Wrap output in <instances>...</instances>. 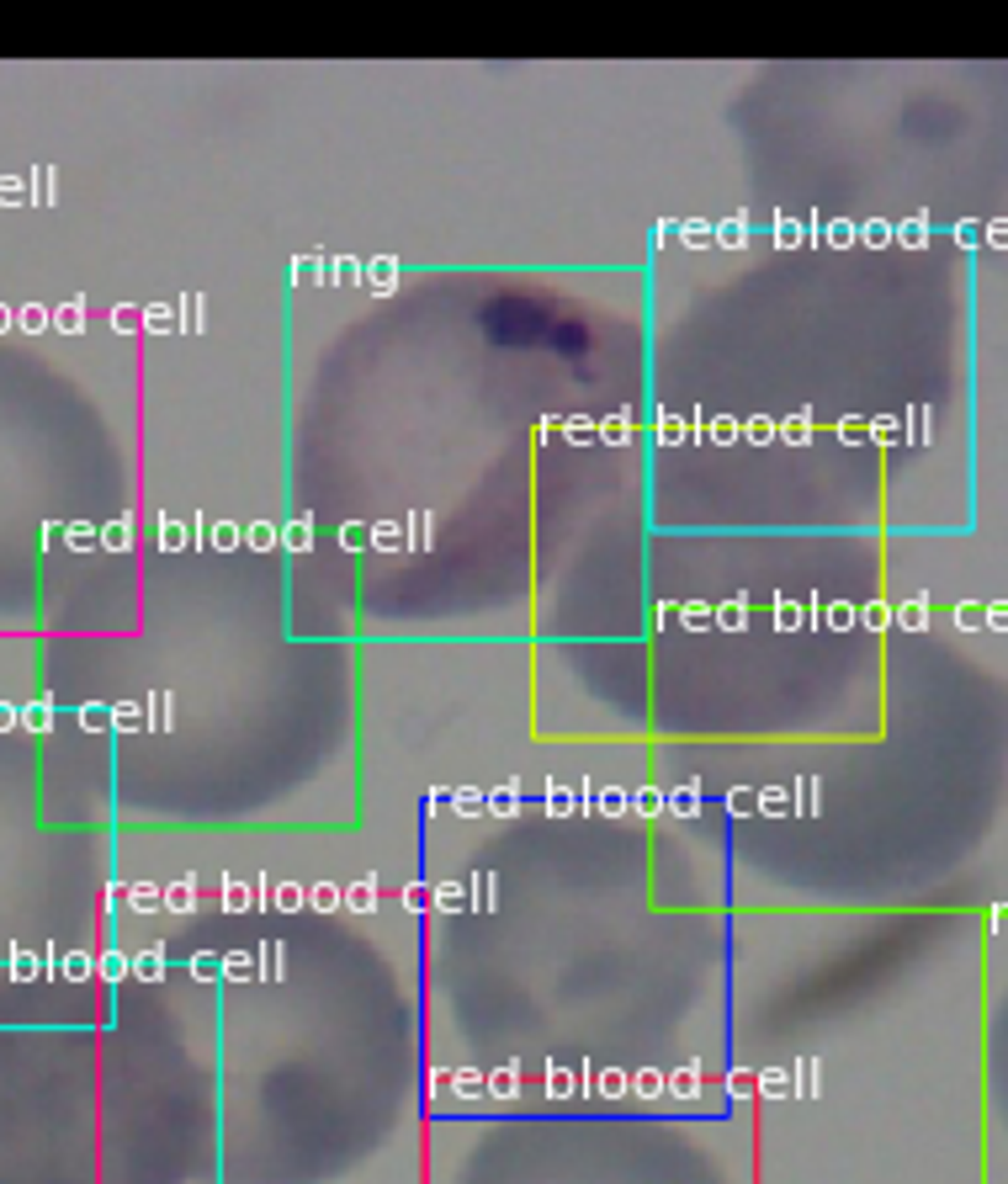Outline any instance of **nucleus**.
<instances>
[{
    "label": "nucleus",
    "instance_id": "obj_33",
    "mask_svg": "<svg viewBox=\"0 0 1008 1184\" xmlns=\"http://www.w3.org/2000/svg\"><path fill=\"white\" fill-rule=\"evenodd\" d=\"M982 627L1004 632V627H1008V600H987V605H982Z\"/></svg>",
    "mask_w": 1008,
    "mask_h": 1184
},
{
    "label": "nucleus",
    "instance_id": "obj_28",
    "mask_svg": "<svg viewBox=\"0 0 1008 1184\" xmlns=\"http://www.w3.org/2000/svg\"><path fill=\"white\" fill-rule=\"evenodd\" d=\"M244 542H250V552H271V547H276V526H271V521H255V526L244 532Z\"/></svg>",
    "mask_w": 1008,
    "mask_h": 1184
},
{
    "label": "nucleus",
    "instance_id": "obj_1",
    "mask_svg": "<svg viewBox=\"0 0 1008 1184\" xmlns=\"http://www.w3.org/2000/svg\"><path fill=\"white\" fill-rule=\"evenodd\" d=\"M399 271H404V261H399V255H377V261H366V266H361V282H372V293L388 297V293H399Z\"/></svg>",
    "mask_w": 1008,
    "mask_h": 1184
},
{
    "label": "nucleus",
    "instance_id": "obj_25",
    "mask_svg": "<svg viewBox=\"0 0 1008 1184\" xmlns=\"http://www.w3.org/2000/svg\"><path fill=\"white\" fill-rule=\"evenodd\" d=\"M802 239H807V229H802V224H796V218H785V213H780V218H775V244H780V250H796V244H802Z\"/></svg>",
    "mask_w": 1008,
    "mask_h": 1184
},
{
    "label": "nucleus",
    "instance_id": "obj_13",
    "mask_svg": "<svg viewBox=\"0 0 1008 1184\" xmlns=\"http://www.w3.org/2000/svg\"><path fill=\"white\" fill-rule=\"evenodd\" d=\"M483 808H488V791H478V786H457L451 791V813L457 818H483Z\"/></svg>",
    "mask_w": 1008,
    "mask_h": 1184
},
{
    "label": "nucleus",
    "instance_id": "obj_2",
    "mask_svg": "<svg viewBox=\"0 0 1008 1184\" xmlns=\"http://www.w3.org/2000/svg\"><path fill=\"white\" fill-rule=\"evenodd\" d=\"M891 627H902V632H924L929 627V595H907L902 605H891Z\"/></svg>",
    "mask_w": 1008,
    "mask_h": 1184
},
{
    "label": "nucleus",
    "instance_id": "obj_26",
    "mask_svg": "<svg viewBox=\"0 0 1008 1184\" xmlns=\"http://www.w3.org/2000/svg\"><path fill=\"white\" fill-rule=\"evenodd\" d=\"M712 239L716 244H727V250H738V244L749 239V224H743V218H727V224H716L712 229Z\"/></svg>",
    "mask_w": 1008,
    "mask_h": 1184
},
{
    "label": "nucleus",
    "instance_id": "obj_16",
    "mask_svg": "<svg viewBox=\"0 0 1008 1184\" xmlns=\"http://www.w3.org/2000/svg\"><path fill=\"white\" fill-rule=\"evenodd\" d=\"M594 813H600V818H627V813H632V791H621V786H610V791H600V802H594Z\"/></svg>",
    "mask_w": 1008,
    "mask_h": 1184
},
{
    "label": "nucleus",
    "instance_id": "obj_37",
    "mask_svg": "<svg viewBox=\"0 0 1008 1184\" xmlns=\"http://www.w3.org/2000/svg\"><path fill=\"white\" fill-rule=\"evenodd\" d=\"M955 239H960L966 250H977V244H982V224H977V218H960V224H955Z\"/></svg>",
    "mask_w": 1008,
    "mask_h": 1184
},
{
    "label": "nucleus",
    "instance_id": "obj_19",
    "mask_svg": "<svg viewBox=\"0 0 1008 1184\" xmlns=\"http://www.w3.org/2000/svg\"><path fill=\"white\" fill-rule=\"evenodd\" d=\"M855 622H865L871 632H887L891 627V600H865V605L855 611Z\"/></svg>",
    "mask_w": 1008,
    "mask_h": 1184
},
{
    "label": "nucleus",
    "instance_id": "obj_50",
    "mask_svg": "<svg viewBox=\"0 0 1008 1184\" xmlns=\"http://www.w3.org/2000/svg\"><path fill=\"white\" fill-rule=\"evenodd\" d=\"M5 330H16V308H5V303H0V335H5Z\"/></svg>",
    "mask_w": 1008,
    "mask_h": 1184
},
{
    "label": "nucleus",
    "instance_id": "obj_30",
    "mask_svg": "<svg viewBox=\"0 0 1008 1184\" xmlns=\"http://www.w3.org/2000/svg\"><path fill=\"white\" fill-rule=\"evenodd\" d=\"M743 436H749L754 446H770V441H775V420L770 415H754L749 425H743Z\"/></svg>",
    "mask_w": 1008,
    "mask_h": 1184
},
{
    "label": "nucleus",
    "instance_id": "obj_35",
    "mask_svg": "<svg viewBox=\"0 0 1008 1184\" xmlns=\"http://www.w3.org/2000/svg\"><path fill=\"white\" fill-rule=\"evenodd\" d=\"M982 244L1004 250V244H1008V218H993V224H982Z\"/></svg>",
    "mask_w": 1008,
    "mask_h": 1184
},
{
    "label": "nucleus",
    "instance_id": "obj_9",
    "mask_svg": "<svg viewBox=\"0 0 1008 1184\" xmlns=\"http://www.w3.org/2000/svg\"><path fill=\"white\" fill-rule=\"evenodd\" d=\"M276 542L287 547V552H308L313 547V510H302V516H293L282 532H276Z\"/></svg>",
    "mask_w": 1008,
    "mask_h": 1184
},
{
    "label": "nucleus",
    "instance_id": "obj_21",
    "mask_svg": "<svg viewBox=\"0 0 1008 1184\" xmlns=\"http://www.w3.org/2000/svg\"><path fill=\"white\" fill-rule=\"evenodd\" d=\"M16 330H22V335H43V330H48V308H43V303H22V308H16Z\"/></svg>",
    "mask_w": 1008,
    "mask_h": 1184
},
{
    "label": "nucleus",
    "instance_id": "obj_15",
    "mask_svg": "<svg viewBox=\"0 0 1008 1184\" xmlns=\"http://www.w3.org/2000/svg\"><path fill=\"white\" fill-rule=\"evenodd\" d=\"M722 813L727 818H754V786H727L722 791Z\"/></svg>",
    "mask_w": 1008,
    "mask_h": 1184
},
{
    "label": "nucleus",
    "instance_id": "obj_14",
    "mask_svg": "<svg viewBox=\"0 0 1008 1184\" xmlns=\"http://www.w3.org/2000/svg\"><path fill=\"white\" fill-rule=\"evenodd\" d=\"M865 441H876V446H891V441H902V415H876V420H865Z\"/></svg>",
    "mask_w": 1008,
    "mask_h": 1184
},
{
    "label": "nucleus",
    "instance_id": "obj_23",
    "mask_svg": "<svg viewBox=\"0 0 1008 1184\" xmlns=\"http://www.w3.org/2000/svg\"><path fill=\"white\" fill-rule=\"evenodd\" d=\"M234 542H239L234 521H207V547H213V552H234Z\"/></svg>",
    "mask_w": 1008,
    "mask_h": 1184
},
{
    "label": "nucleus",
    "instance_id": "obj_34",
    "mask_svg": "<svg viewBox=\"0 0 1008 1184\" xmlns=\"http://www.w3.org/2000/svg\"><path fill=\"white\" fill-rule=\"evenodd\" d=\"M823 234H828V244H833V250H844V244H855V224H849V218H833L828 229H823Z\"/></svg>",
    "mask_w": 1008,
    "mask_h": 1184
},
{
    "label": "nucleus",
    "instance_id": "obj_31",
    "mask_svg": "<svg viewBox=\"0 0 1008 1184\" xmlns=\"http://www.w3.org/2000/svg\"><path fill=\"white\" fill-rule=\"evenodd\" d=\"M653 436H658V446H674V441H685V425H679L674 415H658Z\"/></svg>",
    "mask_w": 1008,
    "mask_h": 1184
},
{
    "label": "nucleus",
    "instance_id": "obj_43",
    "mask_svg": "<svg viewBox=\"0 0 1008 1184\" xmlns=\"http://www.w3.org/2000/svg\"><path fill=\"white\" fill-rule=\"evenodd\" d=\"M828 627H855V605H849V600L828 605Z\"/></svg>",
    "mask_w": 1008,
    "mask_h": 1184
},
{
    "label": "nucleus",
    "instance_id": "obj_5",
    "mask_svg": "<svg viewBox=\"0 0 1008 1184\" xmlns=\"http://www.w3.org/2000/svg\"><path fill=\"white\" fill-rule=\"evenodd\" d=\"M48 330H59V335H80V330H85V293H75L69 303L48 308Z\"/></svg>",
    "mask_w": 1008,
    "mask_h": 1184
},
{
    "label": "nucleus",
    "instance_id": "obj_22",
    "mask_svg": "<svg viewBox=\"0 0 1008 1184\" xmlns=\"http://www.w3.org/2000/svg\"><path fill=\"white\" fill-rule=\"evenodd\" d=\"M80 728L85 733H112V707L107 702H85L80 707Z\"/></svg>",
    "mask_w": 1008,
    "mask_h": 1184
},
{
    "label": "nucleus",
    "instance_id": "obj_42",
    "mask_svg": "<svg viewBox=\"0 0 1008 1184\" xmlns=\"http://www.w3.org/2000/svg\"><path fill=\"white\" fill-rule=\"evenodd\" d=\"M679 239L701 244V239H712V224H701V218H685V224H679Z\"/></svg>",
    "mask_w": 1008,
    "mask_h": 1184
},
{
    "label": "nucleus",
    "instance_id": "obj_41",
    "mask_svg": "<svg viewBox=\"0 0 1008 1184\" xmlns=\"http://www.w3.org/2000/svg\"><path fill=\"white\" fill-rule=\"evenodd\" d=\"M775 622H780V627H796V622H802V605H791V600L780 595V600H775Z\"/></svg>",
    "mask_w": 1008,
    "mask_h": 1184
},
{
    "label": "nucleus",
    "instance_id": "obj_17",
    "mask_svg": "<svg viewBox=\"0 0 1008 1184\" xmlns=\"http://www.w3.org/2000/svg\"><path fill=\"white\" fill-rule=\"evenodd\" d=\"M96 536H101V526H91V521H69V526H64L69 552H96Z\"/></svg>",
    "mask_w": 1008,
    "mask_h": 1184
},
{
    "label": "nucleus",
    "instance_id": "obj_46",
    "mask_svg": "<svg viewBox=\"0 0 1008 1184\" xmlns=\"http://www.w3.org/2000/svg\"><path fill=\"white\" fill-rule=\"evenodd\" d=\"M557 420L563 415H541L536 420V441H552V436H557Z\"/></svg>",
    "mask_w": 1008,
    "mask_h": 1184
},
{
    "label": "nucleus",
    "instance_id": "obj_6",
    "mask_svg": "<svg viewBox=\"0 0 1008 1184\" xmlns=\"http://www.w3.org/2000/svg\"><path fill=\"white\" fill-rule=\"evenodd\" d=\"M929 436H934V410H929V404H913V410H902V441L924 446Z\"/></svg>",
    "mask_w": 1008,
    "mask_h": 1184
},
{
    "label": "nucleus",
    "instance_id": "obj_39",
    "mask_svg": "<svg viewBox=\"0 0 1008 1184\" xmlns=\"http://www.w3.org/2000/svg\"><path fill=\"white\" fill-rule=\"evenodd\" d=\"M27 197V181L22 176H0V202H22Z\"/></svg>",
    "mask_w": 1008,
    "mask_h": 1184
},
{
    "label": "nucleus",
    "instance_id": "obj_48",
    "mask_svg": "<svg viewBox=\"0 0 1008 1184\" xmlns=\"http://www.w3.org/2000/svg\"><path fill=\"white\" fill-rule=\"evenodd\" d=\"M361 536H366L361 532V521H346V526H340V542H346V547H356Z\"/></svg>",
    "mask_w": 1008,
    "mask_h": 1184
},
{
    "label": "nucleus",
    "instance_id": "obj_45",
    "mask_svg": "<svg viewBox=\"0 0 1008 1184\" xmlns=\"http://www.w3.org/2000/svg\"><path fill=\"white\" fill-rule=\"evenodd\" d=\"M138 319H144V324H149V330H165V324H171V319H176V314H171V308H154V303H149V308H144V314H138Z\"/></svg>",
    "mask_w": 1008,
    "mask_h": 1184
},
{
    "label": "nucleus",
    "instance_id": "obj_8",
    "mask_svg": "<svg viewBox=\"0 0 1008 1184\" xmlns=\"http://www.w3.org/2000/svg\"><path fill=\"white\" fill-rule=\"evenodd\" d=\"M96 547H101V552H127V547H133V510H122L118 521H107L101 536H96Z\"/></svg>",
    "mask_w": 1008,
    "mask_h": 1184
},
{
    "label": "nucleus",
    "instance_id": "obj_12",
    "mask_svg": "<svg viewBox=\"0 0 1008 1184\" xmlns=\"http://www.w3.org/2000/svg\"><path fill=\"white\" fill-rule=\"evenodd\" d=\"M632 813H637V818H648V824H658V818H663V786H658V781H648V786H637V791H632Z\"/></svg>",
    "mask_w": 1008,
    "mask_h": 1184
},
{
    "label": "nucleus",
    "instance_id": "obj_36",
    "mask_svg": "<svg viewBox=\"0 0 1008 1184\" xmlns=\"http://www.w3.org/2000/svg\"><path fill=\"white\" fill-rule=\"evenodd\" d=\"M685 441H706V410H701V404L685 415Z\"/></svg>",
    "mask_w": 1008,
    "mask_h": 1184
},
{
    "label": "nucleus",
    "instance_id": "obj_47",
    "mask_svg": "<svg viewBox=\"0 0 1008 1184\" xmlns=\"http://www.w3.org/2000/svg\"><path fill=\"white\" fill-rule=\"evenodd\" d=\"M679 616H685V622H690V627H696V622H701V616H712V611H706V605H701V600H685V605H679Z\"/></svg>",
    "mask_w": 1008,
    "mask_h": 1184
},
{
    "label": "nucleus",
    "instance_id": "obj_18",
    "mask_svg": "<svg viewBox=\"0 0 1008 1184\" xmlns=\"http://www.w3.org/2000/svg\"><path fill=\"white\" fill-rule=\"evenodd\" d=\"M557 436L574 441V446H579V441H594V415H563L557 420Z\"/></svg>",
    "mask_w": 1008,
    "mask_h": 1184
},
{
    "label": "nucleus",
    "instance_id": "obj_27",
    "mask_svg": "<svg viewBox=\"0 0 1008 1184\" xmlns=\"http://www.w3.org/2000/svg\"><path fill=\"white\" fill-rule=\"evenodd\" d=\"M855 239H865L871 250H881V244H891V224H887V218H871V224H860V229H855Z\"/></svg>",
    "mask_w": 1008,
    "mask_h": 1184
},
{
    "label": "nucleus",
    "instance_id": "obj_4",
    "mask_svg": "<svg viewBox=\"0 0 1008 1184\" xmlns=\"http://www.w3.org/2000/svg\"><path fill=\"white\" fill-rule=\"evenodd\" d=\"M632 410H616V415H600L594 420V441H605V446H627L632 441Z\"/></svg>",
    "mask_w": 1008,
    "mask_h": 1184
},
{
    "label": "nucleus",
    "instance_id": "obj_44",
    "mask_svg": "<svg viewBox=\"0 0 1008 1184\" xmlns=\"http://www.w3.org/2000/svg\"><path fill=\"white\" fill-rule=\"evenodd\" d=\"M22 728V707L16 702H0V733H16Z\"/></svg>",
    "mask_w": 1008,
    "mask_h": 1184
},
{
    "label": "nucleus",
    "instance_id": "obj_32",
    "mask_svg": "<svg viewBox=\"0 0 1008 1184\" xmlns=\"http://www.w3.org/2000/svg\"><path fill=\"white\" fill-rule=\"evenodd\" d=\"M838 441H844V446L865 441V415H844V420H838Z\"/></svg>",
    "mask_w": 1008,
    "mask_h": 1184
},
{
    "label": "nucleus",
    "instance_id": "obj_40",
    "mask_svg": "<svg viewBox=\"0 0 1008 1184\" xmlns=\"http://www.w3.org/2000/svg\"><path fill=\"white\" fill-rule=\"evenodd\" d=\"M716 616H722L727 627H743V616H749V600H727V605H722Z\"/></svg>",
    "mask_w": 1008,
    "mask_h": 1184
},
{
    "label": "nucleus",
    "instance_id": "obj_49",
    "mask_svg": "<svg viewBox=\"0 0 1008 1184\" xmlns=\"http://www.w3.org/2000/svg\"><path fill=\"white\" fill-rule=\"evenodd\" d=\"M133 319H138V308H112V324H118V330H127Z\"/></svg>",
    "mask_w": 1008,
    "mask_h": 1184
},
{
    "label": "nucleus",
    "instance_id": "obj_7",
    "mask_svg": "<svg viewBox=\"0 0 1008 1184\" xmlns=\"http://www.w3.org/2000/svg\"><path fill=\"white\" fill-rule=\"evenodd\" d=\"M22 728L32 733V738H43L48 728H54V696L43 691V696H32L27 707H22Z\"/></svg>",
    "mask_w": 1008,
    "mask_h": 1184
},
{
    "label": "nucleus",
    "instance_id": "obj_11",
    "mask_svg": "<svg viewBox=\"0 0 1008 1184\" xmlns=\"http://www.w3.org/2000/svg\"><path fill=\"white\" fill-rule=\"evenodd\" d=\"M154 526H160V552H186V542H191L186 521L165 516V510H154Z\"/></svg>",
    "mask_w": 1008,
    "mask_h": 1184
},
{
    "label": "nucleus",
    "instance_id": "obj_3",
    "mask_svg": "<svg viewBox=\"0 0 1008 1184\" xmlns=\"http://www.w3.org/2000/svg\"><path fill=\"white\" fill-rule=\"evenodd\" d=\"M812 430H818L812 410H796V415L775 420V441H785V446H807V441H812Z\"/></svg>",
    "mask_w": 1008,
    "mask_h": 1184
},
{
    "label": "nucleus",
    "instance_id": "obj_24",
    "mask_svg": "<svg viewBox=\"0 0 1008 1184\" xmlns=\"http://www.w3.org/2000/svg\"><path fill=\"white\" fill-rule=\"evenodd\" d=\"M324 282H361V261H351V255H335L329 266H324Z\"/></svg>",
    "mask_w": 1008,
    "mask_h": 1184
},
{
    "label": "nucleus",
    "instance_id": "obj_10",
    "mask_svg": "<svg viewBox=\"0 0 1008 1184\" xmlns=\"http://www.w3.org/2000/svg\"><path fill=\"white\" fill-rule=\"evenodd\" d=\"M891 239H897L902 250H924V244H929V213H913V218L891 224Z\"/></svg>",
    "mask_w": 1008,
    "mask_h": 1184
},
{
    "label": "nucleus",
    "instance_id": "obj_38",
    "mask_svg": "<svg viewBox=\"0 0 1008 1184\" xmlns=\"http://www.w3.org/2000/svg\"><path fill=\"white\" fill-rule=\"evenodd\" d=\"M712 436H716V441H738V436H743V425H738L732 415H716L712 420Z\"/></svg>",
    "mask_w": 1008,
    "mask_h": 1184
},
{
    "label": "nucleus",
    "instance_id": "obj_20",
    "mask_svg": "<svg viewBox=\"0 0 1008 1184\" xmlns=\"http://www.w3.org/2000/svg\"><path fill=\"white\" fill-rule=\"evenodd\" d=\"M138 711H144L138 702H118V707H112V733H144L149 722H144Z\"/></svg>",
    "mask_w": 1008,
    "mask_h": 1184
},
{
    "label": "nucleus",
    "instance_id": "obj_29",
    "mask_svg": "<svg viewBox=\"0 0 1008 1184\" xmlns=\"http://www.w3.org/2000/svg\"><path fill=\"white\" fill-rule=\"evenodd\" d=\"M955 627H960V632H977V627H982V600H960V605H955Z\"/></svg>",
    "mask_w": 1008,
    "mask_h": 1184
}]
</instances>
